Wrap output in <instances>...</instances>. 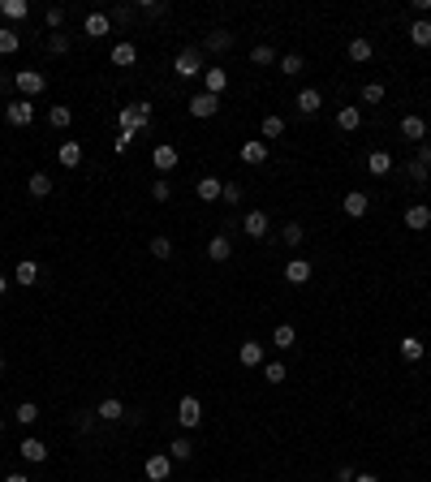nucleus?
<instances>
[{
    "label": "nucleus",
    "mask_w": 431,
    "mask_h": 482,
    "mask_svg": "<svg viewBox=\"0 0 431 482\" xmlns=\"http://www.w3.org/2000/svg\"><path fill=\"white\" fill-rule=\"evenodd\" d=\"M173 69H177V78L181 82H190V78H203V47H181L177 52V60H173Z\"/></svg>",
    "instance_id": "obj_1"
},
{
    "label": "nucleus",
    "mask_w": 431,
    "mask_h": 482,
    "mask_svg": "<svg viewBox=\"0 0 431 482\" xmlns=\"http://www.w3.org/2000/svg\"><path fill=\"white\" fill-rule=\"evenodd\" d=\"M117 125H121V130H130V134L147 130V125H151V104H125L117 112Z\"/></svg>",
    "instance_id": "obj_2"
},
{
    "label": "nucleus",
    "mask_w": 431,
    "mask_h": 482,
    "mask_svg": "<svg viewBox=\"0 0 431 482\" xmlns=\"http://www.w3.org/2000/svg\"><path fill=\"white\" fill-rule=\"evenodd\" d=\"M13 87L22 91V100H35V95L47 91V73H39V69H22L18 78H13Z\"/></svg>",
    "instance_id": "obj_3"
},
{
    "label": "nucleus",
    "mask_w": 431,
    "mask_h": 482,
    "mask_svg": "<svg viewBox=\"0 0 431 482\" xmlns=\"http://www.w3.org/2000/svg\"><path fill=\"white\" fill-rule=\"evenodd\" d=\"M5 121L13 125V130H26V125L35 121V100H13V104H5Z\"/></svg>",
    "instance_id": "obj_4"
},
{
    "label": "nucleus",
    "mask_w": 431,
    "mask_h": 482,
    "mask_svg": "<svg viewBox=\"0 0 431 482\" xmlns=\"http://www.w3.org/2000/svg\"><path fill=\"white\" fill-rule=\"evenodd\" d=\"M242 229H246V237H250V241H263V237H267V229H272V220H267V211L250 207L246 220H242Z\"/></svg>",
    "instance_id": "obj_5"
},
{
    "label": "nucleus",
    "mask_w": 431,
    "mask_h": 482,
    "mask_svg": "<svg viewBox=\"0 0 431 482\" xmlns=\"http://www.w3.org/2000/svg\"><path fill=\"white\" fill-rule=\"evenodd\" d=\"M177 422L181 431H195L203 422V405H199V396H181V405H177Z\"/></svg>",
    "instance_id": "obj_6"
},
{
    "label": "nucleus",
    "mask_w": 431,
    "mask_h": 482,
    "mask_svg": "<svg viewBox=\"0 0 431 482\" xmlns=\"http://www.w3.org/2000/svg\"><path fill=\"white\" fill-rule=\"evenodd\" d=\"M190 112H195V117L199 121H207V117H216V112H220V95H207V91H199V95H190Z\"/></svg>",
    "instance_id": "obj_7"
},
{
    "label": "nucleus",
    "mask_w": 431,
    "mask_h": 482,
    "mask_svg": "<svg viewBox=\"0 0 431 482\" xmlns=\"http://www.w3.org/2000/svg\"><path fill=\"white\" fill-rule=\"evenodd\" d=\"M237 155H242L246 168H259V164H267V142H263V138H246Z\"/></svg>",
    "instance_id": "obj_8"
},
{
    "label": "nucleus",
    "mask_w": 431,
    "mask_h": 482,
    "mask_svg": "<svg viewBox=\"0 0 431 482\" xmlns=\"http://www.w3.org/2000/svg\"><path fill=\"white\" fill-rule=\"evenodd\" d=\"M151 164H155V172H173L181 164V155H177V147L173 142H159V147L151 151Z\"/></svg>",
    "instance_id": "obj_9"
},
{
    "label": "nucleus",
    "mask_w": 431,
    "mask_h": 482,
    "mask_svg": "<svg viewBox=\"0 0 431 482\" xmlns=\"http://www.w3.org/2000/svg\"><path fill=\"white\" fill-rule=\"evenodd\" d=\"M341 211H345L349 220H362L366 211H371V198H366V194H362V190H349V194L341 198Z\"/></svg>",
    "instance_id": "obj_10"
},
{
    "label": "nucleus",
    "mask_w": 431,
    "mask_h": 482,
    "mask_svg": "<svg viewBox=\"0 0 431 482\" xmlns=\"http://www.w3.org/2000/svg\"><path fill=\"white\" fill-rule=\"evenodd\" d=\"M401 138H406V142H427V121L419 117V112L401 117Z\"/></svg>",
    "instance_id": "obj_11"
},
{
    "label": "nucleus",
    "mask_w": 431,
    "mask_h": 482,
    "mask_svg": "<svg viewBox=\"0 0 431 482\" xmlns=\"http://www.w3.org/2000/svg\"><path fill=\"white\" fill-rule=\"evenodd\" d=\"M168 474H173V457H168V452L147 457V478H151V482H168Z\"/></svg>",
    "instance_id": "obj_12"
},
{
    "label": "nucleus",
    "mask_w": 431,
    "mask_h": 482,
    "mask_svg": "<svg viewBox=\"0 0 431 482\" xmlns=\"http://www.w3.org/2000/svg\"><path fill=\"white\" fill-rule=\"evenodd\" d=\"M345 52H349V60H354V65H366V60L375 56V43H371V39H362V35H354Z\"/></svg>",
    "instance_id": "obj_13"
},
{
    "label": "nucleus",
    "mask_w": 431,
    "mask_h": 482,
    "mask_svg": "<svg viewBox=\"0 0 431 482\" xmlns=\"http://www.w3.org/2000/svg\"><path fill=\"white\" fill-rule=\"evenodd\" d=\"M108 30H113L108 13H87V22H82V35H87V39H104Z\"/></svg>",
    "instance_id": "obj_14"
},
{
    "label": "nucleus",
    "mask_w": 431,
    "mask_h": 482,
    "mask_svg": "<svg viewBox=\"0 0 431 482\" xmlns=\"http://www.w3.org/2000/svg\"><path fill=\"white\" fill-rule=\"evenodd\" d=\"M319 108H324V95H319V87L298 91V112H302V117H315Z\"/></svg>",
    "instance_id": "obj_15"
},
{
    "label": "nucleus",
    "mask_w": 431,
    "mask_h": 482,
    "mask_svg": "<svg viewBox=\"0 0 431 482\" xmlns=\"http://www.w3.org/2000/svg\"><path fill=\"white\" fill-rule=\"evenodd\" d=\"M225 87H229V73L220 69V65L203 69V91H207V95H225Z\"/></svg>",
    "instance_id": "obj_16"
},
{
    "label": "nucleus",
    "mask_w": 431,
    "mask_h": 482,
    "mask_svg": "<svg viewBox=\"0 0 431 482\" xmlns=\"http://www.w3.org/2000/svg\"><path fill=\"white\" fill-rule=\"evenodd\" d=\"M229 254H233V241L225 233H216L212 241H207V259L212 263H229Z\"/></svg>",
    "instance_id": "obj_17"
},
{
    "label": "nucleus",
    "mask_w": 431,
    "mask_h": 482,
    "mask_svg": "<svg viewBox=\"0 0 431 482\" xmlns=\"http://www.w3.org/2000/svg\"><path fill=\"white\" fill-rule=\"evenodd\" d=\"M0 18H5L9 26L13 22H26L30 18V5H26V0H0Z\"/></svg>",
    "instance_id": "obj_18"
},
{
    "label": "nucleus",
    "mask_w": 431,
    "mask_h": 482,
    "mask_svg": "<svg viewBox=\"0 0 431 482\" xmlns=\"http://www.w3.org/2000/svg\"><path fill=\"white\" fill-rule=\"evenodd\" d=\"M195 194H199L203 203H216L220 194H225V181H220V176H199V185H195Z\"/></svg>",
    "instance_id": "obj_19"
},
{
    "label": "nucleus",
    "mask_w": 431,
    "mask_h": 482,
    "mask_svg": "<svg viewBox=\"0 0 431 482\" xmlns=\"http://www.w3.org/2000/svg\"><path fill=\"white\" fill-rule=\"evenodd\" d=\"M18 452H22L30 465H43V461H47V444H43V439H35V435H26Z\"/></svg>",
    "instance_id": "obj_20"
},
{
    "label": "nucleus",
    "mask_w": 431,
    "mask_h": 482,
    "mask_svg": "<svg viewBox=\"0 0 431 482\" xmlns=\"http://www.w3.org/2000/svg\"><path fill=\"white\" fill-rule=\"evenodd\" d=\"M134 60H138V47H134L130 39H121V43H113V65H117V69H130V65H134Z\"/></svg>",
    "instance_id": "obj_21"
},
{
    "label": "nucleus",
    "mask_w": 431,
    "mask_h": 482,
    "mask_svg": "<svg viewBox=\"0 0 431 482\" xmlns=\"http://www.w3.org/2000/svg\"><path fill=\"white\" fill-rule=\"evenodd\" d=\"M431 224V207H423V203H414V207H406V229H414V233H423Z\"/></svg>",
    "instance_id": "obj_22"
},
{
    "label": "nucleus",
    "mask_w": 431,
    "mask_h": 482,
    "mask_svg": "<svg viewBox=\"0 0 431 482\" xmlns=\"http://www.w3.org/2000/svg\"><path fill=\"white\" fill-rule=\"evenodd\" d=\"M397 164H393V155L388 151H371V155H366V172H371V176H388Z\"/></svg>",
    "instance_id": "obj_23"
},
{
    "label": "nucleus",
    "mask_w": 431,
    "mask_h": 482,
    "mask_svg": "<svg viewBox=\"0 0 431 482\" xmlns=\"http://www.w3.org/2000/svg\"><path fill=\"white\" fill-rule=\"evenodd\" d=\"M56 159H60V164H65V168H78V164H82V142H78V138H69V142H60V151H56Z\"/></svg>",
    "instance_id": "obj_24"
},
{
    "label": "nucleus",
    "mask_w": 431,
    "mask_h": 482,
    "mask_svg": "<svg viewBox=\"0 0 431 482\" xmlns=\"http://www.w3.org/2000/svg\"><path fill=\"white\" fill-rule=\"evenodd\" d=\"M311 271H315V267H311L307 259H294V263H285V280H289V284H307Z\"/></svg>",
    "instance_id": "obj_25"
},
{
    "label": "nucleus",
    "mask_w": 431,
    "mask_h": 482,
    "mask_svg": "<svg viewBox=\"0 0 431 482\" xmlns=\"http://www.w3.org/2000/svg\"><path fill=\"white\" fill-rule=\"evenodd\" d=\"M237 362L250 366V371H254V366H263V345L259 341H246L242 349H237Z\"/></svg>",
    "instance_id": "obj_26"
},
{
    "label": "nucleus",
    "mask_w": 431,
    "mask_h": 482,
    "mask_svg": "<svg viewBox=\"0 0 431 482\" xmlns=\"http://www.w3.org/2000/svg\"><path fill=\"white\" fill-rule=\"evenodd\" d=\"M95 417H104V422H121L125 417V405L117 396H108V400H100V409H95Z\"/></svg>",
    "instance_id": "obj_27"
},
{
    "label": "nucleus",
    "mask_w": 431,
    "mask_h": 482,
    "mask_svg": "<svg viewBox=\"0 0 431 482\" xmlns=\"http://www.w3.org/2000/svg\"><path fill=\"white\" fill-rule=\"evenodd\" d=\"M13 280H18V284H26V288H30V284H35V280H39V263H35V259H22L18 267H13Z\"/></svg>",
    "instance_id": "obj_28"
},
{
    "label": "nucleus",
    "mask_w": 431,
    "mask_h": 482,
    "mask_svg": "<svg viewBox=\"0 0 431 482\" xmlns=\"http://www.w3.org/2000/svg\"><path fill=\"white\" fill-rule=\"evenodd\" d=\"M26 190H30V198H47V194H52V176H47V172H30Z\"/></svg>",
    "instance_id": "obj_29"
},
{
    "label": "nucleus",
    "mask_w": 431,
    "mask_h": 482,
    "mask_svg": "<svg viewBox=\"0 0 431 482\" xmlns=\"http://www.w3.org/2000/svg\"><path fill=\"white\" fill-rule=\"evenodd\" d=\"M337 125H341V130H345V134H354V130H358V125H362V112H358L354 104H345V108L337 112Z\"/></svg>",
    "instance_id": "obj_30"
},
{
    "label": "nucleus",
    "mask_w": 431,
    "mask_h": 482,
    "mask_svg": "<svg viewBox=\"0 0 431 482\" xmlns=\"http://www.w3.org/2000/svg\"><path fill=\"white\" fill-rule=\"evenodd\" d=\"M410 43H414V47H431V22H427V18L410 22Z\"/></svg>",
    "instance_id": "obj_31"
},
{
    "label": "nucleus",
    "mask_w": 431,
    "mask_h": 482,
    "mask_svg": "<svg viewBox=\"0 0 431 482\" xmlns=\"http://www.w3.org/2000/svg\"><path fill=\"white\" fill-rule=\"evenodd\" d=\"M18 47H22V35L13 26H0V56H13Z\"/></svg>",
    "instance_id": "obj_32"
},
{
    "label": "nucleus",
    "mask_w": 431,
    "mask_h": 482,
    "mask_svg": "<svg viewBox=\"0 0 431 482\" xmlns=\"http://www.w3.org/2000/svg\"><path fill=\"white\" fill-rule=\"evenodd\" d=\"M294 341H298V332H294L289 323H276V328H272V345H276L280 353H285V349H294Z\"/></svg>",
    "instance_id": "obj_33"
},
{
    "label": "nucleus",
    "mask_w": 431,
    "mask_h": 482,
    "mask_svg": "<svg viewBox=\"0 0 431 482\" xmlns=\"http://www.w3.org/2000/svg\"><path fill=\"white\" fill-rule=\"evenodd\" d=\"M69 121H74V112H69L65 104L47 108V125H52V130H69Z\"/></svg>",
    "instance_id": "obj_34"
},
{
    "label": "nucleus",
    "mask_w": 431,
    "mask_h": 482,
    "mask_svg": "<svg viewBox=\"0 0 431 482\" xmlns=\"http://www.w3.org/2000/svg\"><path fill=\"white\" fill-rule=\"evenodd\" d=\"M397 349H401L406 362H419L423 358V341H419V336H401V345H397Z\"/></svg>",
    "instance_id": "obj_35"
},
{
    "label": "nucleus",
    "mask_w": 431,
    "mask_h": 482,
    "mask_svg": "<svg viewBox=\"0 0 431 482\" xmlns=\"http://www.w3.org/2000/svg\"><path fill=\"white\" fill-rule=\"evenodd\" d=\"M168 457H173V461H190V457H195V444H190L186 435H177V439L168 444Z\"/></svg>",
    "instance_id": "obj_36"
},
{
    "label": "nucleus",
    "mask_w": 431,
    "mask_h": 482,
    "mask_svg": "<svg viewBox=\"0 0 431 482\" xmlns=\"http://www.w3.org/2000/svg\"><path fill=\"white\" fill-rule=\"evenodd\" d=\"M229 43H233V35H229V30H212V35L203 39V47H207V52H225Z\"/></svg>",
    "instance_id": "obj_37"
},
{
    "label": "nucleus",
    "mask_w": 431,
    "mask_h": 482,
    "mask_svg": "<svg viewBox=\"0 0 431 482\" xmlns=\"http://www.w3.org/2000/svg\"><path fill=\"white\" fill-rule=\"evenodd\" d=\"M302 237H307V229H302L298 220H289V224L280 229V241H285V246H302Z\"/></svg>",
    "instance_id": "obj_38"
},
{
    "label": "nucleus",
    "mask_w": 431,
    "mask_h": 482,
    "mask_svg": "<svg viewBox=\"0 0 431 482\" xmlns=\"http://www.w3.org/2000/svg\"><path fill=\"white\" fill-rule=\"evenodd\" d=\"M13 417H18L22 426H35V422H39V405H35V400H22V405H18V413H13Z\"/></svg>",
    "instance_id": "obj_39"
},
{
    "label": "nucleus",
    "mask_w": 431,
    "mask_h": 482,
    "mask_svg": "<svg viewBox=\"0 0 431 482\" xmlns=\"http://www.w3.org/2000/svg\"><path fill=\"white\" fill-rule=\"evenodd\" d=\"M60 22H65V9H60V5H47V9H43V26L56 35V30H60Z\"/></svg>",
    "instance_id": "obj_40"
},
{
    "label": "nucleus",
    "mask_w": 431,
    "mask_h": 482,
    "mask_svg": "<svg viewBox=\"0 0 431 482\" xmlns=\"http://www.w3.org/2000/svg\"><path fill=\"white\" fill-rule=\"evenodd\" d=\"M138 13H142V18H164L168 5H164V0H138Z\"/></svg>",
    "instance_id": "obj_41"
},
{
    "label": "nucleus",
    "mask_w": 431,
    "mask_h": 482,
    "mask_svg": "<svg viewBox=\"0 0 431 482\" xmlns=\"http://www.w3.org/2000/svg\"><path fill=\"white\" fill-rule=\"evenodd\" d=\"M384 95H388L384 82H366L362 87V104H384Z\"/></svg>",
    "instance_id": "obj_42"
},
{
    "label": "nucleus",
    "mask_w": 431,
    "mask_h": 482,
    "mask_svg": "<svg viewBox=\"0 0 431 482\" xmlns=\"http://www.w3.org/2000/svg\"><path fill=\"white\" fill-rule=\"evenodd\" d=\"M250 60H254V65H272V60H276V52H272L267 43H254V47H250Z\"/></svg>",
    "instance_id": "obj_43"
},
{
    "label": "nucleus",
    "mask_w": 431,
    "mask_h": 482,
    "mask_svg": "<svg viewBox=\"0 0 431 482\" xmlns=\"http://www.w3.org/2000/svg\"><path fill=\"white\" fill-rule=\"evenodd\" d=\"M276 65H280V73H285V78H294V73H302V56H298V52H289V56H280Z\"/></svg>",
    "instance_id": "obj_44"
},
{
    "label": "nucleus",
    "mask_w": 431,
    "mask_h": 482,
    "mask_svg": "<svg viewBox=\"0 0 431 482\" xmlns=\"http://www.w3.org/2000/svg\"><path fill=\"white\" fill-rule=\"evenodd\" d=\"M259 134H263V142H267V138H280V134H285V121H280V117H263V130H259Z\"/></svg>",
    "instance_id": "obj_45"
},
{
    "label": "nucleus",
    "mask_w": 431,
    "mask_h": 482,
    "mask_svg": "<svg viewBox=\"0 0 431 482\" xmlns=\"http://www.w3.org/2000/svg\"><path fill=\"white\" fill-rule=\"evenodd\" d=\"M263 379L267 383H285V362H263Z\"/></svg>",
    "instance_id": "obj_46"
},
{
    "label": "nucleus",
    "mask_w": 431,
    "mask_h": 482,
    "mask_svg": "<svg viewBox=\"0 0 431 482\" xmlns=\"http://www.w3.org/2000/svg\"><path fill=\"white\" fill-rule=\"evenodd\" d=\"M47 52H52V56H65V52H69V35H60V30H56V35L47 39Z\"/></svg>",
    "instance_id": "obj_47"
},
{
    "label": "nucleus",
    "mask_w": 431,
    "mask_h": 482,
    "mask_svg": "<svg viewBox=\"0 0 431 482\" xmlns=\"http://www.w3.org/2000/svg\"><path fill=\"white\" fill-rule=\"evenodd\" d=\"M108 22H117V26H130V22H134V9H130V5H117L113 13H108Z\"/></svg>",
    "instance_id": "obj_48"
},
{
    "label": "nucleus",
    "mask_w": 431,
    "mask_h": 482,
    "mask_svg": "<svg viewBox=\"0 0 431 482\" xmlns=\"http://www.w3.org/2000/svg\"><path fill=\"white\" fill-rule=\"evenodd\" d=\"M406 176H410V181H414V185H423V181H427V176H431V172H427V168L419 164V159H410V164H406Z\"/></svg>",
    "instance_id": "obj_49"
},
{
    "label": "nucleus",
    "mask_w": 431,
    "mask_h": 482,
    "mask_svg": "<svg viewBox=\"0 0 431 482\" xmlns=\"http://www.w3.org/2000/svg\"><path fill=\"white\" fill-rule=\"evenodd\" d=\"M151 254H155V259H168V254H173V241H168V237H151Z\"/></svg>",
    "instance_id": "obj_50"
},
{
    "label": "nucleus",
    "mask_w": 431,
    "mask_h": 482,
    "mask_svg": "<svg viewBox=\"0 0 431 482\" xmlns=\"http://www.w3.org/2000/svg\"><path fill=\"white\" fill-rule=\"evenodd\" d=\"M151 198H155V203H168V198H173V185L164 181V176H159V181L151 185Z\"/></svg>",
    "instance_id": "obj_51"
},
{
    "label": "nucleus",
    "mask_w": 431,
    "mask_h": 482,
    "mask_svg": "<svg viewBox=\"0 0 431 482\" xmlns=\"http://www.w3.org/2000/svg\"><path fill=\"white\" fill-rule=\"evenodd\" d=\"M74 426H78V435H91V426H95V413H74Z\"/></svg>",
    "instance_id": "obj_52"
},
{
    "label": "nucleus",
    "mask_w": 431,
    "mask_h": 482,
    "mask_svg": "<svg viewBox=\"0 0 431 482\" xmlns=\"http://www.w3.org/2000/svg\"><path fill=\"white\" fill-rule=\"evenodd\" d=\"M130 142H134V134H130V130H121V134L113 138V151H117V155H121V151H130Z\"/></svg>",
    "instance_id": "obj_53"
},
{
    "label": "nucleus",
    "mask_w": 431,
    "mask_h": 482,
    "mask_svg": "<svg viewBox=\"0 0 431 482\" xmlns=\"http://www.w3.org/2000/svg\"><path fill=\"white\" fill-rule=\"evenodd\" d=\"M220 198L237 207V203H242V185H225V194H220Z\"/></svg>",
    "instance_id": "obj_54"
},
{
    "label": "nucleus",
    "mask_w": 431,
    "mask_h": 482,
    "mask_svg": "<svg viewBox=\"0 0 431 482\" xmlns=\"http://www.w3.org/2000/svg\"><path fill=\"white\" fill-rule=\"evenodd\" d=\"M419 147H423V151H419V164L431 172V142H419Z\"/></svg>",
    "instance_id": "obj_55"
},
{
    "label": "nucleus",
    "mask_w": 431,
    "mask_h": 482,
    "mask_svg": "<svg viewBox=\"0 0 431 482\" xmlns=\"http://www.w3.org/2000/svg\"><path fill=\"white\" fill-rule=\"evenodd\" d=\"M337 482H354V470H349V465H341V470H337Z\"/></svg>",
    "instance_id": "obj_56"
},
{
    "label": "nucleus",
    "mask_w": 431,
    "mask_h": 482,
    "mask_svg": "<svg viewBox=\"0 0 431 482\" xmlns=\"http://www.w3.org/2000/svg\"><path fill=\"white\" fill-rule=\"evenodd\" d=\"M354 482H379L375 474H354Z\"/></svg>",
    "instance_id": "obj_57"
},
{
    "label": "nucleus",
    "mask_w": 431,
    "mask_h": 482,
    "mask_svg": "<svg viewBox=\"0 0 431 482\" xmlns=\"http://www.w3.org/2000/svg\"><path fill=\"white\" fill-rule=\"evenodd\" d=\"M5 482H30V478H26V474H9Z\"/></svg>",
    "instance_id": "obj_58"
},
{
    "label": "nucleus",
    "mask_w": 431,
    "mask_h": 482,
    "mask_svg": "<svg viewBox=\"0 0 431 482\" xmlns=\"http://www.w3.org/2000/svg\"><path fill=\"white\" fill-rule=\"evenodd\" d=\"M5 288H9V276H0V293H5Z\"/></svg>",
    "instance_id": "obj_59"
},
{
    "label": "nucleus",
    "mask_w": 431,
    "mask_h": 482,
    "mask_svg": "<svg viewBox=\"0 0 431 482\" xmlns=\"http://www.w3.org/2000/svg\"><path fill=\"white\" fill-rule=\"evenodd\" d=\"M0 435H5V417H0Z\"/></svg>",
    "instance_id": "obj_60"
},
{
    "label": "nucleus",
    "mask_w": 431,
    "mask_h": 482,
    "mask_svg": "<svg viewBox=\"0 0 431 482\" xmlns=\"http://www.w3.org/2000/svg\"><path fill=\"white\" fill-rule=\"evenodd\" d=\"M0 371H5V358H0Z\"/></svg>",
    "instance_id": "obj_61"
}]
</instances>
